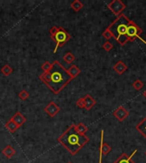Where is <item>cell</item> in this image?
<instances>
[{
	"instance_id": "6da1fadb",
	"label": "cell",
	"mask_w": 146,
	"mask_h": 163,
	"mask_svg": "<svg viewBox=\"0 0 146 163\" xmlns=\"http://www.w3.org/2000/svg\"><path fill=\"white\" fill-rule=\"evenodd\" d=\"M39 79L56 94H58L73 80L67 69L58 60L53 62L51 69L41 74Z\"/></svg>"
},
{
	"instance_id": "7a4b0ae2",
	"label": "cell",
	"mask_w": 146,
	"mask_h": 163,
	"mask_svg": "<svg viewBox=\"0 0 146 163\" xmlns=\"http://www.w3.org/2000/svg\"><path fill=\"white\" fill-rule=\"evenodd\" d=\"M86 135L80 134L75 129V124H72L65 132L57 139L60 145H62L73 156H75L89 142Z\"/></svg>"
},
{
	"instance_id": "3957f363",
	"label": "cell",
	"mask_w": 146,
	"mask_h": 163,
	"mask_svg": "<svg viewBox=\"0 0 146 163\" xmlns=\"http://www.w3.org/2000/svg\"><path fill=\"white\" fill-rule=\"evenodd\" d=\"M130 22V19L128 18L124 14H121L109 25V27H107L112 32L115 41L121 46H124L129 42L128 27Z\"/></svg>"
},
{
	"instance_id": "277c9868",
	"label": "cell",
	"mask_w": 146,
	"mask_h": 163,
	"mask_svg": "<svg viewBox=\"0 0 146 163\" xmlns=\"http://www.w3.org/2000/svg\"><path fill=\"white\" fill-rule=\"evenodd\" d=\"M50 38L56 44L55 49H54V54L56 53L57 49L60 47L63 46L67 42H69L71 38V35L66 31L63 27H57V26H52L50 29Z\"/></svg>"
},
{
	"instance_id": "5b68a950",
	"label": "cell",
	"mask_w": 146,
	"mask_h": 163,
	"mask_svg": "<svg viewBox=\"0 0 146 163\" xmlns=\"http://www.w3.org/2000/svg\"><path fill=\"white\" fill-rule=\"evenodd\" d=\"M108 8L115 16H119L126 9V5L121 0H113L108 3Z\"/></svg>"
},
{
	"instance_id": "8992f818",
	"label": "cell",
	"mask_w": 146,
	"mask_h": 163,
	"mask_svg": "<svg viewBox=\"0 0 146 163\" xmlns=\"http://www.w3.org/2000/svg\"><path fill=\"white\" fill-rule=\"evenodd\" d=\"M113 115L115 116V118H116L119 122H124L128 117V116H129V111H128L123 105H121V106H119L115 111H114Z\"/></svg>"
},
{
	"instance_id": "52a82bcc",
	"label": "cell",
	"mask_w": 146,
	"mask_h": 163,
	"mask_svg": "<svg viewBox=\"0 0 146 163\" xmlns=\"http://www.w3.org/2000/svg\"><path fill=\"white\" fill-rule=\"evenodd\" d=\"M104 136V132L103 130H101V142H100V157L99 158H103V156H105L109 154V152L111 151L112 148L110 145H109L107 143L104 142L103 140V137Z\"/></svg>"
},
{
	"instance_id": "ba28073f",
	"label": "cell",
	"mask_w": 146,
	"mask_h": 163,
	"mask_svg": "<svg viewBox=\"0 0 146 163\" xmlns=\"http://www.w3.org/2000/svg\"><path fill=\"white\" fill-rule=\"evenodd\" d=\"M44 111L48 114V116H50V117H54L58 114V112L60 111V107L55 102L51 101L48 104V105L45 106Z\"/></svg>"
},
{
	"instance_id": "9c48e42d",
	"label": "cell",
	"mask_w": 146,
	"mask_h": 163,
	"mask_svg": "<svg viewBox=\"0 0 146 163\" xmlns=\"http://www.w3.org/2000/svg\"><path fill=\"white\" fill-rule=\"evenodd\" d=\"M136 153H137V150H135V151L132 153L131 156H128L127 153H122V154L115 160V161L114 163H135V161L133 160V156Z\"/></svg>"
},
{
	"instance_id": "30bf717a",
	"label": "cell",
	"mask_w": 146,
	"mask_h": 163,
	"mask_svg": "<svg viewBox=\"0 0 146 163\" xmlns=\"http://www.w3.org/2000/svg\"><path fill=\"white\" fill-rule=\"evenodd\" d=\"M9 120H11L12 122H14L16 123L19 127H21L26 122L27 119H26V117H24L21 112H19L18 111V112H16V114L14 115Z\"/></svg>"
},
{
	"instance_id": "8fae6325",
	"label": "cell",
	"mask_w": 146,
	"mask_h": 163,
	"mask_svg": "<svg viewBox=\"0 0 146 163\" xmlns=\"http://www.w3.org/2000/svg\"><path fill=\"white\" fill-rule=\"evenodd\" d=\"M113 69H114V71H115L117 74H119V75H122V74L125 73V71L128 70V65H126L122 60H119V61L116 62L115 65H114Z\"/></svg>"
},
{
	"instance_id": "7c38bea8",
	"label": "cell",
	"mask_w": 146,
	"mask_h": 163,
	"mask_svg": "<svg viewBox=\"0 0 146 163\" xmlns=\"http://www.w3.org/2000/svg\"><path fill=\"white\" fill-rule=\"evenodd\" d=\"M85 99V109L86 111H90L91 108L93 107L94 105H96V100L94 99L90 94H86L84 97Z\"/></svg>"
},
{
	"instance_id": "4fadbf2b",
	"label": "cell",
	"mask_w": 146,
	"mask_h": 163,
	"mask_svg": "<svg viewBox=\"0 0 146 163\" xmlns=\"http://www.w3.org/2000/svg\"><path fill=\"white\" fill-rule=\"evenodd\" d=\"M136 130L144 139H146V117L136 125Z\"/></svg>"
},
{
	"instance_id": "5bb4252c",
	"label": "cell",
	"mask_w": 146,
	"mask_h": 163,
	"mask_svg": "<svg viewBox=\"0 0 146 163\" xmlns=\"http://www.w3.org/2000/svg\"><path fill=\"white\" fill-rule=\"evenodd\" d=\"M67 71H68V73H69V75L70 76V77H71L72 79L77 77L81 72V69L78 67L76 65H72L67 70Z\"/></svg>"
},
{
	"instance_id": "9a60e30c",
	"label": "cell",
	"mask_w": 146,
	"mask_h": 163,
	"mask_svg": "<svg viewBox=\"0 0 146 163\" xmlns=\"http://www.w3.org/2000/svg\"><path fill=\"white\" fill-rule=\"evenodd\" d=\"M3 154L7 159H10L14 156V155L16 154V150L11 145H7L6 147L3 150Z\"/></svg>"
},
{
	"instance_id": "2e32d148",
	"label": "cell",
	"mask_w": 146,
	"mask_h": 163,
	"mask_svg": "<svg viewBox=\"0 0 146 163\" xmlns=\"http://www.w3.org/2000/svg\"><path fill=\"white\" fill-rule=\"evenodd\" d=\"M75 129L80 134H82V135H86V133L88 131V128L85 125L84 123L80 122L77 125H75Z\"/></svg>"
},
{
	"instance_id": "e0dca14e",
	"label": "cell",
	"mask_w": 146,
	"mask_h": 163,
	"mask_svg": "<svg viewBox=\"0 0 146 163\" xmlns=\"http://www.w3.org/2000/svg\"><path fill=\"white\" fill-rule=\"evenodd\" d=\"M4 127H5V128H7V129L9 130V132H12V133L13 132H16V130L18 129V128H20V127L16 125V123L14 122H12L11 120H9L8 122L5 123Z\"/></svg>"
},
{
	"instance_id": "ac0fdd59",
	"label": "cell",
	"mask_w": 146,
	"mask_h": 163,
	"mask_svg": "<svg viewBox=\"0 0 146 163\" xmlns=\"http://www.w3.org/2000/svg\"><path fill=\"white\" fill-rule=\"evenodd\" d=\"M83 6H84L83 3H81L80 0H75V1H73L71 3V4H70V7L75 10V12H79V11L83 8Z\"/></svg>"
},
{
	"instance_id": "d6986e66",
	"label": "cell",
	"mask_w": 146,
	"mask_h": 163,
	"mask_svg": "<svg viewBox=\"0 0 146 163\" xmlns=\"http://www.w3.org/2000/svg\"><path fill=\"white\" fill-rule=\"evenodd\" d=\"M63 60L67 63V64H72L73 62L75 60V56L72 54L71 52H68L66 53L65 55H63Z\"/></svg>"
},
{
	"instance_id": "ffe728a7",
	"label": "cell",
	"mask_w": 146,
	"mask_h": 163,
	"mask_svg": "<svg viewBox=\"0 0 146 163\" xmlns=\"http://www.w3.org/2000/svg\"><path fill=\"white\" fill-rule=\"evenodd\" d=\"M1 72L4 75V76H9L10 74L13 72L12 67L9 65H4L1 69Z\"/></svg>"
},
{
	"instance_id": "44dd1931",
	"label": "cell",
	"mask_w": 146,
	"mask_h": 163,
	"mask_svg": "<svg viewBox=\"0 0 146 163\" xmlns=\"http://www.w3.org/2000/svg\"><path fill=\"white\" fill-rule=\"evenodd\" d=\"M144 86V84L142 81L140 80V79H137V80H135L133 83V87L135 89L137 90V91H139L143 88Z\"/></svg>"
},
{
	"instance_id": "7402d4cb",
	"label": "cell",
	"mask_w": 146,
	"mask_h": 163,
	"mask_svg": "<svg viewBox=\"0 0 146 163\" xmlns=\"http://www.w3.org/2000/svg\"><path fill=\"white\" fill-rule=\"evenodd\" d=\"M19 98H21L22 100H27L29 98V93L25 89H22L21 92L19 93Z\"/></svg>"
},
{
	"instance_id": "603a6c76",
	"label": "cell",
	"mask_w": 146,
	"mask_h": 163,
	"mask_svg": "<svg viewBox=\"0 0 146 163\" xmlns=\"http://www.w3.org/2000/svg\"><path fill=\"white\" fill-rule=\"evenodd\" d=\"M52 67V63H50V62L45 61L43 65H41V68H42V70L44 71V72H47V71H49Z\"/></svg>"
},
{
	"instance_id": "cb8c5ba5",
	"label": "cell",
	"mask_w": 146,
	"mask_h": 163,
	"mask_svg": "<svg viewBox=\"0 0 146 163\" xmlns=\"http://www.w3.org/2000/svg\"><path fill=\"white\" fill-rule=\"evenodd\" d=\"M103 37L105 38L106 40H109L110 38L113 37V34H112L111 31H109V28H106L104 30V31L103 32Z\"/></svg>"
},
{
	"instance_id": "d4e9b609",
	"label": "cell",
	"mask_w": 146,
	"mask_h": 163,
	"mask_svg": "<svg viewBox=\"0 0 146 163\" xmlns=\"http://www.w3.org/2000/svg\"><path fill=\"white\" fill-rule=\"evenodd\" d=\"M103 49L105 50L106 52H109L113 49V44L109 41H106L105 43L103 44Z\"/></svg>"
},
{
	"instance_id": "484cf974",
	"label": "cell",
	"mask_w": 146,
	"mask_h": 163,
	"mask_svg": "<svg viewBox=\"0 0 146 163\" xmlns=\"http://www.w3.org/2000/svg\"><path fill=\"white\" fill-rule=\"evenodd\" d=\"M76 105L81 109H85V99L84 97L83 98H80L76 101Z\"/></svg>"
},
{
	"instance_id": "4316f807",
	"label": "cell",
	"mask_w": 146,
	"mask_h": 163,
	"mask_svg": "<svg viewBox=\"0 0 146 163\" xmlns=\"http://www.w3.org/2000/svg\"><path fill=\"white\" fill-rule=\"evenodd\" d=\"M143 97H144V98H145V99H146V90H145V91H144V92L143 93Z\"/></svg>"
},
{
	"instance_id": "83f0119b",
	"label": "cell",
	"mask_w": 146,
	"mask_h": 163,
	"mask_svg": "<svg viewBox=\"0 0 146 163\" xmlns=\"http://www.w3.org/2000/svg\"><path fill=\"white\" fill-rule=\"evenodd\" d=\"M99 163H103L102 162V159H101V158H99Z\"/></svg>"
},
{
	"instance_id": "f1b7e54d",
	"label": "cell",
	"mask_w": 146,
	"mask_h": 163,
	"mask_svg": "<svg viewBox=\"0 0 146 163\" xmlns=\"http://www.w3.org/2000/svg\"><path fill=\"white\" fill-rule=\"evenodd\" d=\"M144 155H145V156H146V151H145V153H144Z\"/></svg>"
},
{
	"instance_id": "f546056e",
	"label": "cell",
	"mask_w": 146,
	"mask_h": 163,
	"mask_svg": "<svg viewBox=\"0 0 146 163\" xmlns=\"http://www.w3.org/2000/svg\"><path fill=\"white\" fill-rule=\"evenodd\" d=\"M69 163H72V162H69Z\"/></svg>"
}]
</instances>
